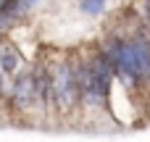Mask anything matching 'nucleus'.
I'll return each instance as SVG.
<instances>
[{"label":"nucleus","mask_w":150,"mask_h":142,"mask_svg":"<svg viewBox=\"0 0 150 142\" xmlns=\"http://www.w3.org/2000/svg\"><path fill=\"white\" fill-rule=\"evenodd\" d=\"M74 87H76V82H74L71 69H69V66H61L58 74H55V79L50 82V90L55 92V97H58V103H61L63 108H69V105L74 103Z\"/></svg>","instance_id":"obj_1"},{"label":"nucleus","mask_w":150,"mask_h":142,"mask_svg":"<svg viewBox=\"0 0 150 142\" xmlns=\"http://www.w3.org/2000/svg\"><path fill=\"white\" fill-rule=\"evenodd\" d=\"M105 11V0H82V13L87 16H100Z\"/></svg>","instance_id":"obj_2"},{"label":"nucleus","mask_w":150,"mask_h":142,"mask_svg":"<svg viewBox=\"0 0 150 142\" xmlns=\"http://www.w3.org/2000/svg\"><path fill=\"white\" fill-rule=\"evenodd\" d=\"M0 66H3V71H13L18 66V55L11 53V50H3L0 53Z\"/></svg>","instance_id":"obj_3"}]
</instances>
